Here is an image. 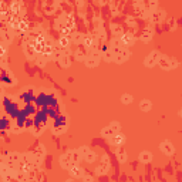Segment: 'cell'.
<instances>
[{
    "label": "cell",
    "instance_id": "obj_15",
    "mask_svg": "<svg viewBox=\"0 0 182 182\" xmlns=\"http://www.w3.org/2000/svg\"><path fill=\"white\" fill-rule=\"evenodd\" d=\"M96 158H97V154L94 152V151H88V154L84 157V160H86L87 162H90V164H91V162H94Z\"/></svg>",
    "mask_w": 182,
    "mask_h": 182
},
{
    "label": "cell",
    "instance_id": "obj_26",
    "mask_svg": "<svg viewBox=\"0 0 182 182\" xmlns=\"http://www.w3.org/2000/svg\"><path fill=\"white\" fill-rule=\"evenodd\" d=\"M179 115H181V117H182V110H179Z\"/></svg>",
    "mask_w": 182,
    "mask_h": 182
},
{
    "label": "cell",
    "instance_id": "obj_4",
    "mask_svg": "<svg viewBox=\"0 0 182 182\" xmlns=\"http://www.w3.org/2000/svg\"><path fill=\"white\" fill-rule=\"evenodd\" d=\"M160 148H161V151H162L165 155H168V157L175 152V148H174V145H172L169 141H164V142H161Z\"/></svg>",
    "mask_w": 182,
    "mask_h": 182
},
{
    "label": "cell",
    "instance_id": "obj_21",
    "mask_svg": "<svg viewBox=\"0 0 182 182\" xmlns=\"http://www.w3.org/2000/svg\"><path fill=\"white\" fill-rule=\"evenodd\" d=\"M78 151H80V154H81V155H83V158H84L87 154H88V151H90V150H88V147H81Z\"/></svg>",
    "mask_w": 182,
    "mask_h": 182
},
{
    "label": "cell",
    "instance_id": "obj_3",
    "mask_svg": "<svg viewBox=\"0 0 182 182\" xmlns=\"http://www.w3.org/2000/svg\"><path fill=\"white\" fill-rule=\"evenodd\" d=\"M124 142H125V137L121 132H115L112 137H110V144L114 147H121Z\"/></svg>",
    "mask_w": 182,
    "mask_h": 182
},
{
    "label": "cell",
    "instance_id": "obj_24",
    "mask_svg": "<svg viewBox=\"0 0 182 182\" xmlns=\"http://www.w3.org/2000/svg\"><path fill=\"white\" fill-rule=\"evenodd\" d=\"M83 178H84L86 181H93V179H94V178H93V176H90V175H87V176H83Z\"/></svg>",
    "mask_w": 182,
    "mask_h": 182
},
{
    "label": "cell",
    "instance_id": "obj_25",
    "mask_svg": "<svg viewBox=\"0 0 182 182\" xmlns=\"http://www.w3.org/2000/svg\"><path fill=\"white\" fill-rule=\"evenodd\" d=\"M155 6H157V1L152 0V1H151V7H155Z\"/></svg>",
    "mask_w": 182,
    "mask_h": 182
},
{
    "label": "cell",
    "instance_id": "obj_2",
    "mask_svg": "<svg viewBox=\"0 0 182 182\" xmlns=\"http://www.w3.org/2000/svg\"><path fill=\"white\" fill-rule=\"evenodd\" d=\"M158 60H160V54H158V51H151L150 56L145 58L144 64L147 65V67H154L155 64H158Z\"/></svg>",
    "mask_w": 182,
    "mask_h": 182
},
{
    "label": "cell",
    "instance_id": "obj_7",
    "mask_svg": "<svg viewBox=\"0 0 182 182\" xmlns=\"http://www.w3.org/2000/svg\"><path fill=\"white\" fill-rule=\"evenodd\" d=\"M119 41L122 44V47H129L131 44L134 43V37H132L131 34H122V36L119 37Z\"/></svg>",
    "mask_w": 182,
    "mask_h": 182
},
{
    "label": "cell",
    "instance_id": "obj_5",
    "mask_svg": "<svg viewBox=\"0 0 182 182\" xmlns=\"http://www.w3.org/2000/svg\"><path fill=\"white\" fill-rule=\"evenodd\" d=\"M68 172H70V175H71L73 178H83V176H84V169H83L81 167H78L77 164H74V165L68 169Z\"/></svg>",
    "mask_w": 182,
    "mask_h": 182
},
{
    "label": "cell",
    "instance_id": "obj_19",
    "mask_svg": "<svg viewBox=\"0 0 182 182\" xmlns=\"http://www.w3.org/2000/svg\"><path fill=\"white\" fill-rule=\"evenodd\" d=\"M112 32H115V36H118V37L122 36V30H121L119 26H112Z\"/></svg>",
    "mask_w": 182,
    "mask_h": 182
},
{
    "label": "cell",
    "instance_id": "obj_1",
    "mask_svg": "<svg viewBox=\"0 0 182 182\" xmlns=\"http://www.w3.org/2000/svg\"><path fill=\"white\" fill-rule=\"evenodd\" d=\"M60 165H61L64 169H67V171L74 165V161H73V157H71V152L65 154V155H63V157L60 158Z\"/></svg>",
    "mask_w": 182,
    "mask_h": 182
},
{
    "label": "cell",
    "instance_id": "obj_11",
    "mask_svg": "<svg viewBox=\"0 0 182 182\" xmlns=\"http://www.w3.org/2000/svg\"><path fill=\"white\" fill-rule=\"evenodd\" d=\"M87 56H88V54L86 53V50H84L83 47H81V48H78V50L75 51V58H77V60H86Z\"/></svg>",
    "mask_w": 182,
    "mask_h": 182
},
{
    "label": "cell",
    "instance_id": "obj_13",
    "mask_svg": "<svg viewBox=\"0 0 182 182\" xmlns=\"http://www.w3.org/2000/svg\"><path fill=\"white\" fill-rule=\"evenodd\" d=\"M151 101H148V100H142L141 103H139V108L142 110V111H150L151 110Z\"/></svg>",
    "mask_w": 182,
    "mask_h": 182
},
{
    "label": "cell",
    "instance_id": "obj_22",
    "mask_svg": "<svg viewBox=\"0 0 182 182\" xmlns=\"http://www.w3.org/2000/svg\"><path fill=\"white\" fill-rule=\"evenodd\" d=\"M60 44H61V47H63V48H65V47L70 44V41H68L67 39H64V37H63V39H60Z\"/></svg>",
    "mask_w": 182,
    "mask_h": 182
},
{
    "label": "cell",
    "instance_id": "obj_14",
    "mask_svg": "<svg viewBox=\"0 0 182 182\" xmlns=\"http://www.w3.org/2000/svg\"><path fill=\"white\" fill-rule=\"evenodd\" d=\"M110 169V165H105V164H101L98 168L96 169L97 175H103V174H107V171Z\"/></svg>",
    "mask_w": 182,
    "mask_h": 182
},
{
    "label": "cell",
    "instance_id": "obj_18",
    "mask_svg": "<svg viewBox=\"0 0 182 182\" xmlns=\"http://www.w3.org/2000/svg\"><path fill=\"white\" fill-rule=\"evenodd\" d=\"M110 125H111V128L114 129L115 132H119V129H121V125H119V122H118V121H114V122H111Z\"/></svg>",
    "mask_w": 182,
    "mask_h": 182
},
{
    "label": "cell",
    "instance_id": "obj_9",
    "mask_svg": "<svg viewBox=\"0 0 182 182\" xmlns=\"http://www.w3.org/2000/svg\"><path fill=\"white\" fill-rule=\"evenodd\" d=\"M158 64H160L164 70H171V65H169V58H168L167 56H160Z\"/></svg>",
    "mask_w": 182,
    "mask_h": 182
},
{
    "label": "cell",
    "instance_id": "obj_6",
    "mask_svg": "<svg viewBox=\"0 0 182 182\" xmlns=\"http://www.w3.org/2000/svg\"><path fill=\"white\" fill-rule=\"evenodd\" d=\"M128 56H129L128 51H124V50H121L119 53H117L115 56H114V61H115V63H118V64H121V63H124L125 60H128Z\"/></svg>",
    "mask_w": 182,
    "mask_h": 182
},
{
    "label": "cell",
    "instance_id": "obj_12",
    "mask_svg": "<svg viewBox=\"0 0 182 182\" xmlns=\"http://www.w3.org/2000/svg\"><path fill=\"white\" fill-rule=\"evenodd\" d=\"M101 134H103V137H107V138H110V137H112V135L115 134V131L111 128V125H108V127H105V128L101 131Z\"/></svg>",
    "mask_w": 182,
    "mask_h": 182
},
{
    "label": "cell",
    "instance_id": "obj_8",
    "mask_svg": "<svg viewBox=\"0 0 182 182\" xmlns=\"http://www.w3.org/2000/svg\"><path fill=\"white\" fill-rule=\"evenodd\" d=\"M138 160L141 161V162H144V164H148V162L152 161V154H151L150 151H142V152L139 154Z\"/></svg>",
    "mask_w": 182,
    "mask_h": 182
},
{
    "label": "cell",
    "instance_id": "obj_10",
    "mask_svg": "<svg viewBox=\"0 0 182 182\" xmlns=\"http://www.w3.org/2000/svg\"><path fill=\"white\" fill-rule=\"evenodd\" d=\"M83 46L86 47V48H93L94 47V39L93 37H90V36H87V37H84V40H83Z\"/></svg>",
    "mask_w": 182,
    "mask_h": 182
},
{
    "label": "cell",
    "instance_id": "obj_17",
    "mask_svg": "<svg viewBox=\"0 0 182 182\" xmlns=\"http://www.w3.org/2000/svg\"><path fill=\"white\" fill-rule=\"evenodd\" d=\"M121 101H122V104H131V103H132V96L124 94V96L121 97Z\"/></svg>",
    "mask_w": 182,
    "mask_h": 182
},
{
    "label": "cell",
    "instance_id": "obj_20",
    "mask_svg": "<svg viewBox=\"0 0 182 182\" xmlns=\"http://www.w3.org/2000/svg\"><path fill=\"white\" fill-rule=\"evenodd\" d=\"M67 58H68V57H67V56H63V57H61V58H60V60H61V61H60V63H61V65H63V67H65V65H70V60H67Z\"/></svg>",
    "mask_w": 182,
    "mask_h": 182
},
{
    "label": "cell",
    "instance_id": "obj_16",
    "mask_svg": "<svg viewBox=\"0 0 182 182\" xmlns=\"http://www.w3.org/2000/svg\"><path fill=\"white\" fill-rule=\"evenodd\" d=\"M117 158L119 160V162H125L127 161V154L124 152V151H117Z\"/></svg>",
    "mask_w": 182,
    "mask_h": 182
},
{
    "label": "cell",
    "instance_id": "obj_23",
    "mask_svg": "<svg viewBox=\"0 0 182 182\" xmlns=\"http://www.w3.org/2000/svg\"><path fill=\"white\" fill-rule=\"evenodd\" d=\"M169 65H171V68H175V67L178 65V61L174 60V58H169Z\"/></svg>",
    "mask_w": 182,
    "mask_h": 182
}]
</instances>
